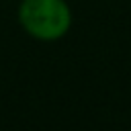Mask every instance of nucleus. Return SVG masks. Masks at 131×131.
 Instances as JSON below:
<instances>
[{
  "label": "nucleus",
  "mask_w": 131,
  "mask_h": 131,
  "mask_svg": "<svg viewBox=\"0 0 131 131\" xmlns=\"http://www.w3.org/2000/svg\"><path fill=\"white\" fill-rule=\"evenodd\" d=\"M16 20L29 37L53 43L70 33L74 14L66 0H20Z\"/></svg>",
  "instance_id": "f257e3e1"
}]
</instances>
